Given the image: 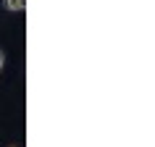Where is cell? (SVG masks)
I'll use <instances>...</instances> for the list:
<instances>
[{
	"label": "cell",
	"instance_id": "obj_1",
	"mask_svg": "<svg viewBox=\"0 0 155 147\" xmlns=\"http://www.w3.org/2000/svg\"><path fill=\"white\" fill-rule=\"evenodd\" d=\"M3 8L11 11V13H21L26 8V0H3Z\"/></svg>",
	"mask_w": 155,
	"mask_h": 147
},
{
	"label": "cell",
	"instance_id": "obj_2",
	"mask_svg": "<svg viewBox=\"0 0 155 147\" xmlns=\"http://www.w3.org/2000/svg\"><path fill=\"white\" fill-rule=\"evenodd\" d=\"M3 63H5V53L0 50V71H3Z\"/></svg>",
	"mask_w": 155,
	"mask_h": 147
},
{
	"label": "cell",
	"instance_id": "obj_3",
	"mask_svg": "<svg viewBox=\"0 0 155 147\" xmlns=\"http://www.w3.org/2000/svg\"><path fill=\"white\" fill-rule=\"evenodd\" d=\"M8 147H16V145H8Z\"/></svg>",
	"mask_w": 155,
	"mask_h": 147
}]
</instances>
